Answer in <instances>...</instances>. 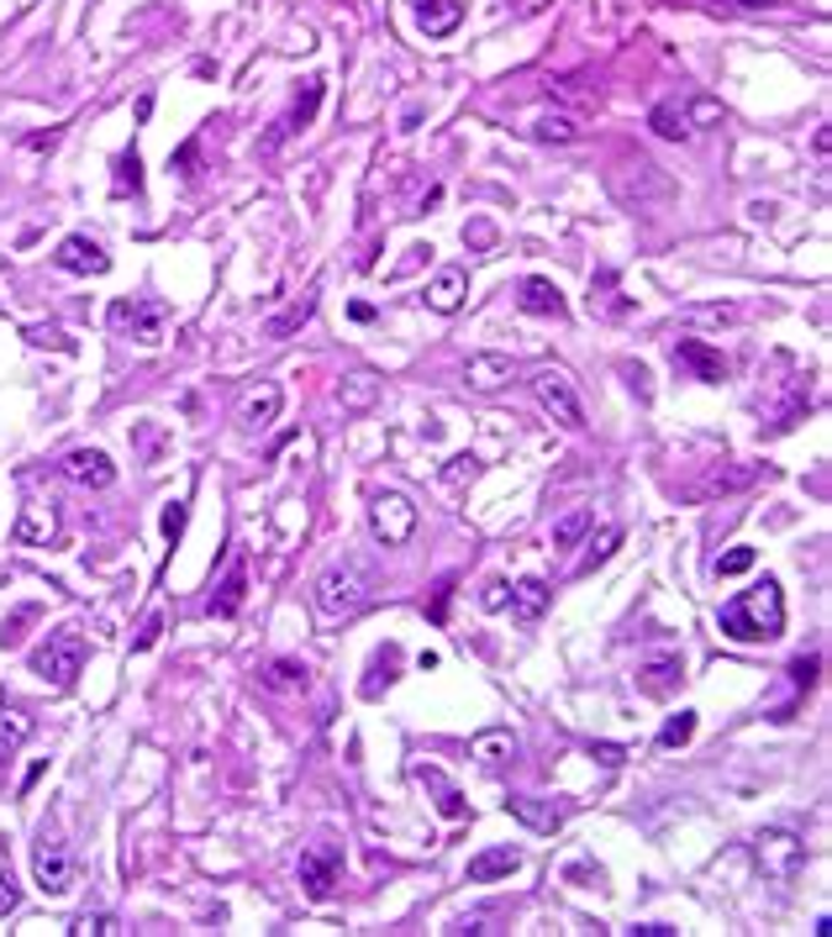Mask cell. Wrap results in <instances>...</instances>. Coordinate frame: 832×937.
<instances>
[{"label": "cell", "mask_w": 832, "mask_h": 937, "mask_svg": "<svg viewBox=\"0 0 832 937\" xmlns=\"http://www.w3.org/2000/svg\"><path fill=\"white\" fill-rule=\"evenodd\" d=\"M717 626H722V637H732V643H774L785 632V595L764 574L754 591L732 595L728 606H722Z\"/></svg>", "instance_id": "6da1fadb"}, {"label": "cell", "mask_w": 832, "mask_h": 937, "mask_svg": "<svg viewBox=\"0 0 832 937\" xmlns=\"http://www.w3.org/2000/svg\"><path fill=\"white\" fill-rule=\"evenodd\" d=\"M375 600V569L358 564V558H343L332 564L322 580H316V611L322 617H353L358 606Z\"/></svg>", "instance_id": "7a4b0ae2"}, {"label": "cell", "mask_w": 832, "mask_h": 937, "mask_svg": "<svg viewBox=\"0 0 832 937\" xmlns=\"http://www.w3.org/2000/svg\"><path fill=\"white\" fill-rule=\"evenodd\" d=\"M85 654H90L85 637H79L74 626H59V632L33 654V674H42L53 691H70L74 680H79V669H85Z\"/></svg>", "instance_id": "3957f363"}, {"label": "cell", "mask_w": 832, "mask_h": 937, "mask_svg": "<svg viewBox=\"0 0 832 937\" xmlns=\"http://www.w3.org/2000/svg\"><path fill=\"white\" fill-rule=\"evenodd\" d=\"M33 874H37V890H42V896H64V890L74 885V853H70V843H64V833H59V827H48V822H42V833H37Z\"/></svg>", "instance_id": "277c9868"}, {"label": "cell", "mask_w": 832, "mask_h": 937, "mask_svg": "<svg viewBox=\"0 0 832 937\" xmlns=\"http://www.w3.org/2000/svg\"><path fill=\"white\" fill-rule=\"evenodd\" d=\"M754 864H759L764 879L785 885V879H796L801 864H806V843H801L796 833H785V827H764V833L754 837Z\"/></svg>", "instance_id": "5b68a950"}, {"label": "cell", "mask_w": 832, "mask_h": 937, "mask_svg": "<svg viewBox=\"0 0 832 937\" xmlns=\"http://www.w3.org/2000/svg\"><path fill=\"white\" fill-rule=\"evenodd\" d=\"M532 395H538V406H543V411H549L558 427H569V432H580V427H585V406H580V390H575V380H569L564 369H538V380H532Z\"/></svg>", "instance_id": "8992f818"}, {"label": "cell", "mask_w": 832, "mask_h": 937, "mask_svg": "<svg viewBox=\"0 0 832 937\" xmlns=\"http://www.w3.org/2000/svg\"><path fill=\"white\" fill-rule=\"evenodd\" d=\"M111 327H133V338L142 347H159L164 343V327H169V306L164 301H116L111 306Z\"/></svg>", "instance_id": "52a82bcc"}, {"label": "cell", "mask_w": 832, "mask_h": 937, "mask_svg": "<svg viewBox=\"0 0 832 937\" xmlns=\"http://www.w3.org/2000/svg\"><path fill=\"white\" fill-rule=\"evenodd\" d=\"M369 527H375V537L385 548H401V543H412L416 532V506L406 495H375L369 501Z\"/></svg>", "instance_id": "ba28073f"}, {"label": "cell", "mask_w": 832, "mask_h": 937, "mask_svg": "<svg viewBox=\"0 0 832 937\" xmlns=\"http://www.w3.org/2000/svg\"><path fill=\"white\" fill-rule=\"evenodd\" d=\"M338 879H343V848L338 843H312L301 853V885H306V896L327 901L338 890Z\"/></svg>", "instance_id": "9c48e42d"}, {"label": "cell", "mask_w": 832, "mask_h": 937, "mask_svg": "<svg viewBox=\"0 0 832 937\" xmlns=\"http://www.w3.org/2000/svg\"><path fill=\"white\" fill-rule=\"evenodd\" d=\"M53 264H59L64 275H105V269H111V253H105L96 238L70 232V238L59 243V253H53Z\"/></svg>", "instance_id": "30bf717a"}, {"label": "cell", "mask_w": 832, "mask_h": 937, "mask_svg": "<svg viewBox=\"0 0 832 937\" xmlns=\"http://www.w3.org/2000/svg\"><path fill=\"white\" fill-rule=\"evenodd\" d=\"M675 364L691 369L695 380H706V384L728 380V358H722L711 343H701V338H680V343H675Z\"/></svg>", "instance_id": "8fae6325"}, {"label": "cell", "mask_w": 832, "mask_h": 937, "mask_svg": "<svg viewBox=\"0 0 832 937\" xmlns=\"http://www.w3.org/2000/svg\"><path fill=\"white\" fill-rule=\"evenodd\" d=\"M59 469H64V480H74V485H85V490H105L116 480V464L101 448H74Z\"/></svg>", "instance_id": "7c38bea8"}, {"label": "cell", "mask_w": 832, "mask_h": 937, "mask_svg": "<svg viewBox=\"0 0 832 937\" xmlns=\"http://www.w3.org/2000/svg\"><path fill=\"white\" fill-rule=\"evenodd\" d=\"M316 105H322V79H306V90L295 96V105H290V116H285V122L275 127V132L264 138V153H275L279 142H285V138H295V132H306V127H312V116H316Z\"/></svg>", "instance_id": "4fadbf2b"}, {"label": "cell", "mask_w": 832, "mask_h": 937, "mask_svg": "<svg viewBox=\"0 0 832 937\" xmlns=\"http://www.w3.org/2000/svg\"><path fill=\"white\" fill-rule=\"evenodd\" d=\"M517 375V364H512V353H475L469 364H464V380H469V390H480V395H490V390H501V384Z\"/></svg>", "instance_id": "5bb4252c"}, {"label": "cell", "mask_w": 832, "mask_h": 937, "mask_svg": "<svg viewBox=\"0 0 832 937\" xmlns=\"http://www.w3.org/2000/svg\"><path fill=\"white\" fill-rule=\"evenodd\" d=\"M279 406H285V390H279L275 380H264L259 390H248V395H243V406H238V421H243L248 432H264V427L279 417Z\"/></svg>", "instance_id": "9a60e30c"}, {"label": "cell", "mask_w": 832, "mask_h": 937, "mask_svg": "<svg viewBox=\"0 0 832 937\" xmlns=\"http://www.w3.org/2000/svg\"><path fill=\"white\" fill-rule=\"evenodd\" d=\"M517 306L527 316H564L569 306H564V295H558V284L554 279H543V275H532V279H521V295H517Z\"/></svg>", "instance_id": "2e32d148"}, {"label": "cell", "mask_w": 832, "mask_h": 937, "mask_svg": "<svg viewBox=\"0 0 832 937\" xmlns=\"http://www.w3.org/2000/svg\"><path fill=\"white\" fill-rule=\"evenodd\" d=\"M412 780H416V785H427V790H432V800H438V811H443L449 822H458V816L469 811V806H464V796H458V785H453V780L443 774V769L416 764V769H412Z\"/></svg>", "instance_id": "e0dca14e"}, {"label": "cell", "mask_w": 832, "mask_h": 937, "mask_svg": "<svg viewBox=\"0 0 832 937\" xmlns=\"http://www.w3.org/2000/svg\"><path fill=\"white\" fill-rule=\"evenodd\" d=\"M680 674H685V663H680V654H654V659L638 669V691L643 695H669L675 685H680Z\"/></svg>", "instance_id": "ac0fdd59"}, {"label": "cell", "mask_w": 832, "mask_h": 937, "mask_svg": "<svg viewBox=\"0 0 832 937\" xmlns=\"http://www.w3.org/2000/svg\"><path fill=\"white\" fill-rule=\"evenodd\" d=\"M412 11H416V27L427 37H449L464 22V5L458 0H412Z\"/></svg>", "instance_id": "d6986e66"}, {"label": "cell", "mask_w": 832, "mask_h": 937, "mask_svg": "<svg viewBox=\"0 0 832 937\" xmlns=\"http://www.w3.org/2000/svg\"><path fill=\"white\" fill-rule=\"evenodd\" d=\"M464 295H469V275H464V269H443V275L427 284V306L438 316H453L464 306Z\"/></svg>", "instance_id": "ffe728a7"}, {"label": "cell", "mask_w": 832, "mask_h": 937, "mask_svg": "<svg viewBox=\"0 0 832 937\" xmlns=\"http://www.w3.org/2000/svg\"><path fill=\"white\" fill-rule=\"evenodd\" d=\"M517 869H521L517 848H486V853H475V859H469V879H475V885H490V879L517 874Z\"/></svg>", "instance_id": "44dd1931"}, {"label": "cell", "mask_w": 832, "mask_h": 937, "mask_svg": "<svg viewBox=\"0 0 832 937\" xmlns=\"http://www.w3.org/2000/svg\"><path fill=\"white\" fill-rule=\"evenodd\" d=\"M506 811L517 816V822H527L532 833H558V806H549V800H538V796H512L506 800Z\"/></svg>", "instance_id": "7402d4cb"}, {"label": "cell", "mask_w": 832, "mask_h": 937, "mask_svg": "<svg viewBox=\"0 0 832 937\" xmlns=\"http://www.w3.org/2000/svg\"><path fill=\"white\" fill-rule=\"evenodd\" d=\"M538 142H580L585 138V127H580V116H569V111H543L532 127H527Z\"/></svg>", "instance_id": "603a6c76"}, {"label": "cell", "mask_w": 832, "mask_h": 937, "mask_svg": "<svg viewBox=\"0 0 832 937\" xmlns=\"http://www.w3.org/2000/svg\"><path fill=\"white\" fill-rule=\"evenodd\" d=\"M243 600H248V564H232V574L222 580V591L211 595V617H238L243 611Z\"/></svg>", "instance_id": "cb8c5ba5"}, {"label": "cell", "mask_w": 832, "mask_h": 937, "mask_svg": "<svg viewBox=\"0 0 832 937\" xmlns=\"http://www.w3.org/2000/svg\"><path fill=\"white\" fill-rule=\"evenodd\" d=\"M16 537H22V543H42V548H48V543L59 537V517H53L48 506H37V501H33V506H22Z\"/></svg>", "instance_id": "d4e9b609"}, {"label": "cell", "mask_w": 832, "mask_h": 937, "mask_svg": "<svg viewBox=\"0 0 832 937\" xmlns=\"http://www.w3.org/2000/svg\"><path fill=\"white\" fill-rule=\"evenodd\" d=\"M549 600H554V591H549L543 580H521L517 591H512V617H517V622H538V617L549 611Z\"/></svg>", "instance_id": "484cf974"}, {"label": "cell", "mask_w": 832, "mask_h": 937, "mask_svg": "<svg viewBox=\"0 0 832 937\" xmlns=\"http://www.w3.org/2000/svg\"><path fill=\"white\" fill-rule=\"evenodd\" d=\"M338 401H343V411H369V406L380 401V380H375V375H348V380L338 384Z\"/></svg>", "instance_id": "4316f807"}, {"label": "cell", "mask_w": 832, "mask_h": 937, "mask_svg": "<svg viewBox=\"0 0 832 937\" xmlns=\"http://www.w3.org/2000/svg\"><path fill=\"white\" fill-rule=\"evenodd\" d=\"M312 316H316V290H306V295H301V301H295L290 312L269 316V327H264V338H290V332H295V327H306Z\"/></svg>", "instance_id": "83f0119b"}, {"label": "cell", "mask_w": 832, "mask_h": 937, "mask_svg": "<svg viewBox=\"0 0 832 937\" xmlns=\"http://www.w3.org/2000/svg\"><path fill=\"white\" fill-rule=\"evenodd\" d=\"M590 527H595V511H590V506H575V511H564V517L554 521V532H549V537H554V548H575Z\"/></svg>", "instance_id": "f1b7e54d"}, {"label": "cell", "mask_w": 832, "mask_h": 937, "mask_svg": "<svg viewBox=\"0 0 832 937\" xmlns=\"http://www.w3.org/2000/svg\"><path fill=\"white\" fill-rule=\"evenodd\" d=\"M475 759H486L490 769H501L506 759H517V737H512V732H480V737H475Z\"/></svg>", "instance_id": "f546056e"}, {"label": "cell", "mask_w": 832, "mask_h": 937, "mask_svg": "<svg viewBox=\"0 0 832 937\" xmlns=\"http://www.w3.org/2000/svg\"><path fill=\"white\" fill-rule=\"evenodd\" d=\"M27 737H33V717H22V711H5V717H0V764H5V759H11V754H16V748H22Z\"/></svg>", "instance_id": "4dcf8cb0"}, {"label": "cell", "mask_w": 832, "mask_h": 937, "mask_svg": "<svg viewBox=\"0 0 832 937\" xmlns=\"http://www.w3.org/2000/svg\"><path fill=\"white\" fill-rule=\"evenodd\" d=\"M654 132L659 138H691V116L680 105H654Z\"/></svg>", "instance_id": "1f68e13d"}, {"label": "cell", "mask_w": 832, "mask_h": 937, "mask_svg": "<svg viewBox=\"0 0 832 937\" xmlns=\"http://www.w3.org/2000/svg\"><path fill=\"white\" fill-rule=\"evenodd\" d=\"M70 933L74 937H111V933H122V927H116V916H111V911H79Z\"/></svg>", "instance_id": "d6a6232c"}, {"label": "cell", "mask_w": 832, "mask_h": 937, "mask_svg": "<svg viewBox=\"0 0 832 937\" xmlns=\"http://www.w3.org/2000/svg\"><path fill=\"white\" fill-rule=\"evenodd\" d=\"M617 543H622V527H606V532H601V537L590 543V554L580 558V574H590L595 564H606V558L617 554Z\"/></svg>", "instance_id": "836d02e7"}, {"label": "cell", "mask_w": 832, "mask_h": 937, "mask_svg": "<svg viewBox=\"0 0 832 937\" xmlns=\"http://www.w3.org/2000/svg\"><path fill=\"white\" fill-rule=\"evenodd\" d=\"M695 737V711H680V717H669L659 732V748H685Z\"/></svg>", "instance_id": "e575fe53"}, {"label": "cell", "mask_w": 832, "mask_h": 937, "mask_svg": "<svg viewBox=\"0 0 832 937\" xmlns=\"http://www.w3.org/2000/svg\"><path fill=\"white\" fill-rule=\"evenodd\" d=\"M142 195V159H138V148L133 153H122V164H116V195Z\"/></svg>", "instance_id": "d590c367"}, {"label": "cell", "mask_w": 832, "mask_h": 937, "mask_svg": "<svg viewBox=\"0 0 832 937\" xmlns=\"http://www.w3.org/2000/svg\"><path fill=\"white\" fill-rule=\"evenodd\" d=\"M269 685L275 691H306V663H290V659L269 663Z\"/></svg>", "instance_id": "8d00e7d4"}, {"label": "cell", "mask_w": 832, "mask_h": 937, "mask_svg": "<svg viewBox=\"0 0 832 937\" xmlns=\"http://www.w3.org/2000/svg\"><path fill=\"white\" fill-rule=\"evenodd\" d=\"M754 564H759V554H754V548H732V554H722L711 569H717V580H728V574H748Z\"/></svg>", "instance_id": "74e56055"}, {"label": "cell", "mask_w": 832, "mask_h": 937, "mask_svg": "<svg viewBox=\"0 0 832 937\" xmlns=\"http://www.w3.org/2000/svg\"><path fill=\"white\" fill-rule=\"evenodd\" d=\"M685 116H691V132H695V127H717L728 111H722L717 101H691V105H685Z\"/></svg>", "instance_id": "f35d334b"}, {"label": "cell", "mask_w": 832, "mask_h": 937, "mask_svg": "<svg viewBox=\"0 0 832 937\" xmlns=\"http://www.w3.org/2000/svg\"><path fill=\"white\" fill-rule=\"evenodd\" d=\"M16 901H22V890H16L11 869H5V859H0V916H11V911H16Z\"/></svg>", "instance_id": "ab89813d"}, {"label": "cell", "mask_w": 832, "mask_h": 937, "mask_svg": "<svg viewBox=\"0 0 832 937\" xmlns=\"http://www.w3.org/2000/svg\"><path fill=\"white\" fill-rule=\"evenodd\" d=\"M185 517H190V506H185V501H174L169 511H164V532H169V537H179V532H185Z\"/></svg>", "instance_id": "60d3db41"}, {"label": "cell", "mask_w": 832, "mask_h": 937, "mask_svg": "<svg viewBox=\"0 0 832 937\" xmlns=\"http://www.w3.org/2000/svg\"><path fill=\"white\" fill-rule=\"evenodd\" d=\"M685 316H691V321H722V327H728L732 306H695V312H685Z\"/></svg>", "instance_id": "b9f144b4"}, {"label": "cell", "mask_w": 832, "mask_h": 937, "mask_svg": "<svg viewBox=\"0 0 832 937\" xmlns=\"http://www.w3.org/2000/svg\"><path fill=\"white\" fill-rule=\"evenodd\" d=\"M590 754H595V759H601V764H606V769H617V764H622V759H627V754H622V748H617V743H595Z\"/></svg>", "instance_id": "7bdbcfd3"}, {"label": "cell", "mask_w": 832, "mask_h": 937, "mask_svg": "<svg viewBox=\"0 0 832 937\" xmlns=\"http://www.w3.org/2000/svg\"><path fill=\"white\" fill-rule=\"evenodd\" d=\"M486 922H490V911H475V916H458V922H453V933H490Z\"/></svg>", "instance_id": "ee69618b"}, {"label": "cell", "mask_w": 832, "mask_h": 937, "mask_svg": "<svg viewBox=\"0 0 832 937\" xmlns=\"http://www.w3.org/2000/svg\"><path fill=\"white\" fill-rule=\"evenodd\" d=\"M791 674H796V685H806V691H811V680H817V659H796V669H791Z\"/></svg>", "instance_id": "f6af8a7d"}, {"label": "cell", "mask_w": 832, "mask_h": 937, "mask_svg": "<svg viewBox=\"0 0 832 937\" xmlns=\"http://www.w3.org/2000/svg\"><path fill=\"white\" fill-rule=\"evenodd\" d=\"M159 626H164L159 617H148V626L138 632V643H133V648H153V643H159Z\"/></svg>", "instance_id": "bcb514c9"}, {"label": "cell", "mask_w": 832, "mask_h": 937, "mask_svg": "<svg viewBox=\"0 0 832 937\" xmlns=\"http://www.w3.org/2000/svg\"><path fill=\"white\" fill-rule=\"evenodd\" d=\"M632 937H675V927H664V922H648V927H627Z\"/></svg>", "instance_id": "7dc6e473"}, {"label": "cell", "mask_w": 832, "mask_h": 937, "mask_svg": "<svg viewBox=\"0 0 832 937\" xmlns=\"http://www.w3.org/2000/svg\"><path fill=\"white\" fill-rule=\"evenodd\" d=\"M464 238H475V243H490V238H495V232H490L486 221H475V227H464Z\"/></svg>", "instance_id": "c3c4849f"}, {"label": "cell", "mask_w": 832, "mask_h": 937, "mask_svg": "<svg viewBox=\"0 0 832 937\" xmlns=\"http://www.w3.org/2000/svg\"><path fill=\"white\" fill-rule=\"evenodd\" d=\"M486 606H490V611H495V606H506V585H490V591H486Z\"/></svg>", "instance_id": "681fc988"}, {"label": "cell", "mask_w": 832, "mask_h": 937, "mask_svg": "<svg viewBox=\"0 0 832 937\" xmlns=\"http://www.w3.org/2000/svg\"><path fill=\"white\" fill-rule=\"evenodd\" d=\"M521 16H538V11H549V0H517Z\"/></svg>", "instance_id": "f907efd6"}]
</instances>
